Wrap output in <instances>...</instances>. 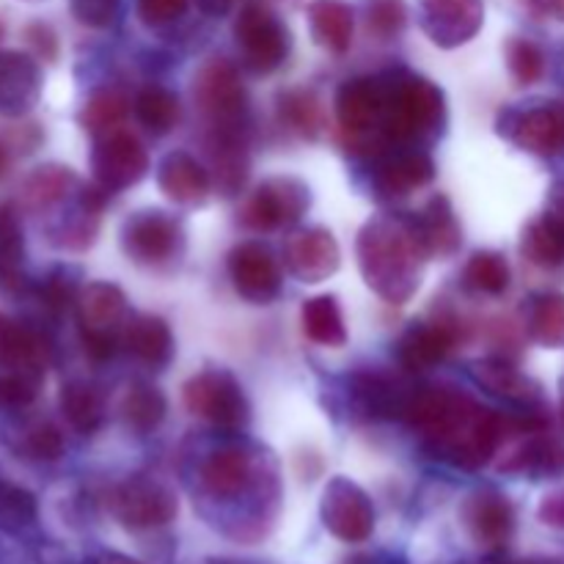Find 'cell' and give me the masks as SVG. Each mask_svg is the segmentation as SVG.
Masks as SVG:
<instances>
[{"instance_id": "f5cc1de1", "label": "cell", "mask_w": 564, "mask_h": 564, "mask_svg": "<svg viewBox=\"0 0 564 564\" xmlns=\"http://www.w3.org/2000/svg\"><path fill=\"white\" fill-rule=\"evenodd\" d=\"M94 564H141V562L130 560V556H121V554H102Z\"/></svg>"}, {"instance_id": "c3c4849f", "label": "cell", "mask_w": 564, "mask_h": 564, "mask_svg": "<svg viewBox=\"0 0 564 564\" xmlns=\"http://www.w3.org/2000/svg\"><path fill=\"white\" fill-rule=\"evenodd\" d=\"M33 397H36V386L25 375H3L0 378V405L22 408L33 402Z\"/></svg>"}, {"instance_id": "8d00e7d4", "label": "cell", "mask_w": 564, "mask_h": 564, "mask_svg": "<svg viewBox=\"0 0 564 564\" xmlns=\"http://www.w3.org/2000/svg\"><path fill=\"white\" fill-rule=\"evenodd\" d=\"M466 284L485 295H501L510 286V264L501 253H474L471 262L466 264Z\"/></svg>"}, {"instance_id": "2e32d148", "label": "cell", "mask_w": 564, "mask_h": 564, "mask_svg": "<svg viewBox=\"0 0 564 564\" xmlns=\"http://www.w3.org/2000/svg\"><path fill=\"white\" fill-rule=\"evenodd\" d=\"M411 231L413 237H416L419 248L424 251V257H452V253L460 248L463 240L455 209H452L449 198L446 196L430 198L427 207L413 218Z\"/></svg>"}, {"instance_id": "f546056e", "label": "cell", "mask_w": 564, "mask_h": 564, "mask_svg": "<svg viewBox=\"0 0 564 564\" xmlns=\"http://www.w3.org/2000/svg\"><path fill=\"white\" fill-rule=\"evenodd\" d=\"M135 116L149 132L154 135H165L180 124V99L174 91L163 86H147L135 99Z\"/></svg>"}, {"instance_id": "e575fe53", "label": "cell", "mask_w": 564, "mask_h": 564, "mask_svg": "<svg viewBox=\"0 0 564 564\" xmlns=\"http://www.w3.org/2000/svg\"><path fill=\"white\" fill-rule=\"evenodd\" d=\"M22 281V229L9 207L0 209V284L20 286Z\"/></svg>"}, {"instance_id": "cb8c5ba5", "label": "cell", "mask_w": 564, "mask_h": 564, "mask_svg": "<svg viewBox=\"0 0 564 564\" xmlns=\"http://www.w3.org/2000/svg\"><path fill=\"white\" fill-rule=\"evenodd\" d=\"M202 479L215 499H237L251 485V460L242 449H218L204 463Z\"/></svg>"}, {"instance_id": "3957f363", "label": "cell", "mask_w": 564, "mask_h": 564, "mask_svg": "<svg viewBox=\"0 0 564 564\" xmlns=\"http://www.w3.org/2000/svg\"><path fill=\"white\" fill-rule=\"evenodd\" d=\"M83 347L94 361H108L119 350L127 328V297L108 281H94L77 295Z\"/></svg>"}, {"instance_id": "f35d334b", "label": "cell", "mask_w": 564, "mask_h": 564, "mask_svg": "<svg viewBox=\"0 0 564 564\" xmlns=\"http://www.w3.org/2000/svg\"><path fill=\"white\" fill-rule=\"evenodd\" d=\"M529 330L534 339L545 347L564 345V295H543L534 301L532 317H529Z\"/></svg>"}, {"instance_id": "9c48e42d", "label": "cell", "mask_w": 564, "mask_h": 564, "mask_svg": "<svg viewBox=\"0 0 564 564\" xmlns=\"http://www.w3.org/2000/svg\"><path fill=\"white\" fill-rule=\"evenodd\" d=\"M185 246L182 226L165 213H138L127 220L121 248L138 264H163Z\"/></svg>"}, {"instance_id": "8992f818", "label": "cell", "mask_w": 564, "mask_h": 564, "mask_svg": "<svg viewBox=\"0 0 564 564\" xmlns=\"http://www.w3.org/2000/svg\"><path fill=\"white\" fill-rule=\"evenodd\" d=\"M308 187L306 182L295 176H273L262 182L251 198L242 207V224L257 231H273L281 226H290L303 218L308 209Z\"/></svg>"}, {"instance_id": "f1b7e54d", "label": "cell", "mask_w": 564, "mask_h": 564, "mask_svg": "<svg viewBox=\"0 0 564 564\" xmlns=\"http://www.w3.org/2000/svg\"><path fill=\"white\" fill-rule=\"evenodd\" d=\"M213 182L224 196H235L248 174L246 147L229 127H218V141L213 147Z\"/></svg>"}, {"instance_id": "d6a6232c", "label": "cell", "mask_w": 564, "mask_h": 564, "mask_svg": "<svg viewBox=\"0 0 564 564\" xmlns=\"http://www.w3.org/2000/svg\"><path fill=\"white\" fill-rule=\"evenodd\" d=\"M61 408H64L66 422L83 435L97 433L99 424H102V400H99L97 389L86 383L66 386L61 391Z\"/></svg>"}, {"instance_id": "4dcf8cb0", "label": "cell", "mask_w": 564, "mask_h": 564, "mask_svg": "<svg viewBox=\"0 0 564 564\" xmlns=\"http://www.w3.org/2000/svg\"><path fill=\"white\" fill-rule=\"evenodd\" d=\"M165 408L169 405H165L163 391L147 383H135L132 389H127L124 400H121V416L135 433H152L165 419Z\"/></svg>"}, {"instance_id": "5b68a950", "label": "cell", "mask_w": 564, "mask_h": 564, "mask_svg": "<svg viewBox=\"0 0 564 564\" xmlns=\"http://www.w3.org/2000/svg\"><path fill=\"white\" fill-rule=\"evenodd\" d=\"M235 36L246 55V64L253 72L279 69L281 61L290 53V33L281 25L279 17L259 0L242 6L235 22Z\"/></svg>"}, {"instance_id": "74e56055", "label": "cell", "mask_w": 564, "mask_h": 564, "mask_svg": "<svg viewBox=\"0 0 564 564\" xmlns=\"http://www.w3.org/2000/svg\"><path fill=\"white\" fill-rule=\"evenodd\" d=\"M127 99L119 91H97L83 108V127L94 135H108L119 130L121 121L127 119Z\"/></svg>"}, {"instance_id": "5bb4252c", "label": "cell", "mask_w": 564, "mask_h": 564, "mask_svg": "<svg viewBox=\"0 0 564 564\" xmlns=\"http://www.w3.org/2000/svg\"><path fill=\"white\" fill-rule=\"evenodd\" d=\"M383 105L386 88L372 77H356L336 94V119L350 135H367L369 130L383 124Z\"/></svg>"}, {"instance_id": "d590c367", "label": "cell", "mask_w": 564, "mask_h": 564, "mask_svg": "<svg viewBox=\"0 0 564 564\" xmlns=\"http://www.w3.org/2000/svg\"><path fill=\"white\" fill-rule=\"evenodd\" d=\"M42 356V341L25 325L6 319L0 314V364L3 367H20V364H33Z\"/></svg>"}, {"instance_id": "4fadbf2b", "label": "cell", "mask_w": 564, "mask_h": 564, "mask_svg": "<svg viewBox=\"0 0 564 564\" xmlns=\"http://www.w3.org/2000/svg\"><path fill=\"white\" fill-rule=\"evenodd\" d=\"M339 242L328 229L297 231L286 240L284 262L303 284H319L339 270Z\"/></svg>"}, {"instance_id": "277c9868", "label": "cell", "mask_w": 564, "mask_h": 564, "mask_svg": "<svg viewBox=\"0 0 564 564\" xmlns=\"http://www.w3.org/2000/svg\"><path fill=\"white\" fill-rule=\"evenodd\" d=\"M182 402L193 416L207 419L209 424L224 430L246 427L251 419V408H248L240 383L224 369H207V372L193 375L182 389Z\"/></svg>"}, {"instance_id": "7dc6e473", "label": "cell", "mask_w": 564, "mask_h": 564, "mask_svg": "<svg viewBox=\"0 0 564 564\" xmlns=\"http://www.w3.org/2000/svg\"><path fill=\"white\" fill-rule=\"evenodd\" d=\"M187 11V0H138V17L147 25H169Z\"/></svg>"}, {"instance_id": "7bdbcfd3", "label": "cell", "mask_w": 564, "mask_h": 564, "mask_svg": "<svg viewBox=\"0 0 564 564\" xmlns=\"http://www.w3.org/2000/svg\"><path fill=\"white\" fill-rule=\"evenodd\" d=\"M408 11L402 0H369L367 25L375 36L391 39L405 28Z\"/></svg>"}, {"instance_id": "816d5d0a", "label": "cell", "mask_w": 564, "mask_h": 564, "mask_svg": "<svg viewBox=\"0 0 564 564\" xmlns=\"http://www.w3.org/2000/svg\"><path fill=\"white\" fill-rule=\"evenodd\" d=\"M549 213H554L556 218L564 220V182L554 187V193H551V209Z\"/></svg>"}, {"instance_id": "f907efd6", "label": "cell", "mask_w": 564, "mask_h": 564, "mask_svg": "<svg viewBox=\"0 0 564 564\" xmlns=\"http://www.w3.org/2000/svg\"><path fill=\"white\" fill-rule=\"evenodd\" d=\"M28 42L36 47V53L42 55V58H55L58 42H55V33L50 31L47 25H31V28H28Z\"/></svg>"}, {"instance_id": "d4e9b609", "label": "cell", "mask_w": 564, "mask_h": 564, "mask_svg": "<svg viewBox=\"0 0 564 564\" xmlns=\"http://www.w3.org/2000/svg\"><path fill=\"white\" fill-rule=\"evenodd\" d=\"M435 176V165L427 154L411 152L400 154V158L386 160L375 174V187L383 196H408V193L419 191V187L430 185Z\"/></svg>"}, {"instance_id": "603a6c76", "label": "cell", "mask_w": 564, "mask_h": 564, "mask_svg": "<svg viewBox=\"0 0 564 564\" xmlns=\"http://www.w3.org/2000/svg\"><path fill=\"white\" fill-rule=\"evenodd\" d=\"M308 25H312V36L319 47L336 55L350 50L356 20H352V9L345 0H312Z\"/></svg>"}, {"instance_id": "8fae6325", "label": "cell", "mask_w": 564, "mask_h": 564, "mask_svg": "<svg viewBox=\"0 0 564 564\" xmlns=\"http://www.w3.org/2000/svg\"><path fill=\"white\" fill-rule=\"evenodd\" d=\"M196 99L218 127H235L246 110V86L229 61H209L196 77Z\"/></svg>"}, {"instance_id": "e0dca14e", "label": "cell", "mask_w": 564, "mask_h": 564, "mask_svg": "<svg viewBox=\"0 0 564 564\" xmlns=\"http://www.w3.org/2000/svg\"><path fill=\"white\" fill-rule=\"evenodd\" d=\"M158 185L171 202L202 204L213 191V174L187 152H171L160 163Z\"/></svg>"}, {"instance_id": "7a4b0ae2", "label": "cell", "mask_w": 564, "mask_h": 564, "mask_svg": "<svg viewBox=\"0 0 564 564\" xmlns=\"http://www.w3.org/2000/svg\"><path fill=\"white\" fill-rule=\"evenodd\" d=\"M444 121V94L419 75H402L386 88L383 130L391 141H413Z\"/></svg>"}, {"instance_id": "1f68e13d", "label": "cell", "mask_w": 564, "mask_h": 564, "mask_svg": "<svg viewBox=\"0 0 564 564\" xmlns=\"http://www.w3.org/2000/svg\"><path fill=\"white\" fill-rule=\"evenodd\" d=\"M75 185V176L69 169L61 165H44L36 169L25 182H22V202L31 209H47L58 204Z\"/></svg>"}, {"instance_id": "83f0119b", "label": "cell", "mask_w": 564, "mask_h": 564, "mask_svg": "<svg viewBox=\"0 0 564 564\" xmlns=\"http://www.w3.org/2000/svg\"><path fill=\"white\" fill-rule=\"evenodd\" d=\"M474 378L482 389H488L490 394L505 397L510 402H534L538 400V389L529 378H523L510 361L505 358H485L474 367Z\"/></svg>"}, {"instance_id": "bcb514c9", "label": "cell", "mask_w": 564, "mask_h": 564, "mask_svg": "<svg viewBox=\"0 0 564 564\" xmlns=\"http://www.w3.org/2000/svg\"><path fill=\"white\" fill-rule=\"evenodd\" d=\"M25 449L36 460H58L64 455V438H61V433L53 424H42V427H36L28 435Z\"/></svg>"}, {"instance_id": "f6af8a7d", "label": "cell", "mask_w": 564, "mask_h": 564, "mask_svg": "<svg viewBox=\"0 0 564 564\" xmlns=\"http://www.w3.org/2000/svg\"><path fill=\"white\" fill-rule=\"evenodd\" d=\"M121 0H69V9L77 22L88 28H108L116 20Z\"/></svg>"}, {"instance_id": "681fc988", "label": "cell", "mask_w": 564, "mask_h": 564, "mask_svg": "<svg viewBox=\"0 0 564 564\" xmlns=\"http://www.w3.org/2000/svg\"><path fill=\"white\" fill-rule=\"evenodd\" d=\"M540 521L551 529H564V488L545 496L540 505Z\"/></svg>"}, {"instance_id": "6da1fadb", "label": "cell", "mask_w": 564, "mask_h": 564, "mask_svg": "<svg viewBox=\"0 0 564 564\" xmlns=\"http://www.w3.org/2000/svg\"><path fill=\"white\" fill-rule=\"evenodd\" d=\"M424 251L411 224L391 218L369 220L358 237V264L369 290L389 303H405L419 290Z\"/></svg>"}, {"instance_id": "7402d4cb", "label": "cell", "mask_w": 564, "mask_h": 564, "mask_svg": "<svg viewBox=\"0 0 564 564\" xmlns=\"http://www.w3.org/2000/svg\"><path fill=\"white\" fill-rule=\"evenodd\" d=\"M121 347L147 367H163L174 352V336H171L165 319L154 317V314H135L127 319Z\"/></svg>"}, {"instance_id": "44dd1931", "label": "cell", "mask_w": 564, "mask_h": 564, "mask_svg": "<svg viewBox=\"0 0 564 564\" xmlns=\"http://www.w3.org/2000/svg\"><path fill=\"white\" fill-rule=\"evenodd\" d=\"M457 330L446 323H424L408 330L400 341V361L408 372H424L449 356Z\"/></svg>"}, {"instance_id": "484cf974", "label": "cell", "mask_w": 564, "mask_h": 564, "mask_svg": "<svg viewBox=\"0 0 564 564\" xmlns=\"http://www.w3.org/2000/svg\"><path fill=\"white\" fill-rule=\"evenodd\" d=\"M301 323L303 334H306V339H312L314 345L341 347L347 341L345 317H341V308L339 303H336V297L319 295L303 303Z\"/></svg>"}, {"instance_id": "ee69618b", "label": "cell", "mask_w": 564, "mask_h": 564, "mask_svg": "<svg viewBox=\"0 0 564 564\" xmlns=\"http://www.w3.org/2000/svg\"><path fill=\"white\" fill-rule=\"evenodd\" d=\"M0 516L11 523H25L36 516V499L28 490L0 479Z\"/></svg>"}, {"instance_id": "7c38bea8", "label": "cell", "mask_w": 564, "mask_h": 564, "mask_svg": "<svg viewBox=\"0 0 564 564\" xmlns=\"http://www.w3.org/2000/svg\"><path fill=\"white\" fill-rule=\"evenodd\" d=\"M229 275L235 290L251 303H268L281 292L279 259L259 242H242L231 251Z\"/></svg>"}, {"instance_id": "4316f807", "label": "cell", "mask_w": 564, "mask_h": 564, "mask_svg": "<svg viewBox=\"0 0 564 564\" xmlns=\"http://www.w3.org/2000/svg\"><path fill=\"white\" fill-rule=\"evenodd\" d=\"M523 253L538 268H560L564 264V220L554 213L540 215L523 231Z\"/></svg>"}, {"instance_id": "60d3db41", "label": "cell", "mask_w": 564, "mask_h": 564, "mask_svg": "<svg viewBox=\"0 0 564 564\" xmlns=\"http://www.w3.org/2000/svg\"><path fill=\"white\" fill-rule=\"evenodd\" d=\"M356 394L361 397L367 411L375 413V416H402V405H405L408 397L397 394L394 386L386 378H380V375H364V378H358Z\"/></svg>"}, {"instance_id": "6f0895ef", "label": "cell", "mask_w": 564, "mask_h": 564, "mask_svg": "<svg viewBox=\"0 0 564 564\" xmlns=\"http://www.w3.org/2000/svg\"><path fill=\"white\" fill-rule=\"evenodd\" d=\"M229 3H231V0H215V11H224Z\"/></svg>"}, {"instance_id": "9a60e30c", "label": "cell", "mask_w": 564, "mask_h": 564, "mask_svg": "<svg viewBox=\"0 0 564 564\" xmlns=\"http://www.w3.org/2000/svg\"><path fill=\"white\" fill-rule=\"evenodd\" d=\"M422 6L427 33L444 47L468 42L482 25V0H422Z\"/></svg>"}, {"instance_id": "ab89813d", "label": "cell", "mask_w": 564, "mask_h": 564, "mask_svg": "<svg viewBox=\"0 0 564 564\" xmlns=\"http://www.w3.org/2000/svg\"><path fill=\"white\" fill-rule=\"evenodd\" d=\"M281 116L290 121L292 130L306 138H317L323 132V105L312 91H286L281 97Z\"/></svg>"}, {"instance_id": "30bf717a", "label": "cell", "mask_w": 564, "mask_h": 564, "mask_svg": "<svg viewBox=\"0 0 564 564\" xmlns=\"http://www.w3.org/2000/svg\"><path fill=\"white\" fill-rule=\"evenodd\" d=\"M113 516L127 529H160L176 518V496L152 479H132L113 490Z\"/></svg>"}, {"instance_id": "b9f144b4", "label": "cell", "mask_w": 564, "mask_h": 564, "mask_svg": "<svg viewBox=\"0 0 564 564\" xmlns=\"http://www.w3.org/2000/svg\"><path fill=\"white\" fill-rule=\"evenodd\" d=\"M507 64H510L512 77H516L521 86H532V83H538L545 72L543 50L521 36L507 42Z\"/></svg>"}, {"instance_id": "836d02e7", "label": "cell", "mask_w": 564, "mask_h": 564, "mask_svg": "<svg viewBox=\"0 0 564 564\" xmlns=\"http://www.w3.org/2000/svg\"><path fill=\"white\" fill-rule=\"evenodd\" d=\"M564 468V449L549 438H529L518 446L505 463L501 471H560Z\"/></svg>"}, {"instance_id": "52a82bcc", "label": "cell", "mask_w": 564, "mask_h": 564, "mask_svg": "<svg viewBox=\"0 0 564 564\" xmlns=\"http://www.w3.org/2000/svg\"><path fill=\"white\" fill-rule=\"evenodd\" d=\"M323 523L341 543H364L375 529L372 501L356 482L345 477L330 479L323 494Z\"/></svg>"}, {"instance_id": "ffe728a7", "label": "cell", "mask_w": 564, "mask_h": 564, "mask_svg": "<svg viewBox=\"0 0 564 564\" xmlns=\"http://www.w3.org/2000/svg\"><path fill=\"white\" fill-rule=\"evenodd\" d=\"M39 69L28 55L0 53V113L22 116L39 97Z\"/></svg>"}, {"instance_id": "db71d44e", "label": "cell", "mask_w": 564, "mask_h": 564, "mask_svg": "<svg viewBox=\"0 0 564 564\" xmlns=\"http://www.w3.org/2000/svg\"><path fill=\"white\" fill-rule=\"evenodd\" d=\"M540 6H543L545 11H551L554 17H560V20H564V0H538Z\"/></svg>"}, {"instance_id": "ba28073f", "label": "cell", "mask_w": 564, "mask_h": 564, "mask_svg": "<svg viewBox=\"0 0 564 564\" xmlns=\"http://www.w3.org/2000/svg\"><path fill=\"white\" fill-rule=\"evenodd\" d=\"M149 171V154L132 132L116 130L102 135L94 152V176L102 191H124L141 182Z\"/></svg>"}, {"instance_id": "ac0fdd59", "label": "cell", "mask_w": 564, "mask_h": 564, "mask_svg": "<svg viewBox=\"0 0 564 564\" xmlns=\"http://www.w3.org/2000/svg\"><path fill=\"white\" fill-rule=\"evenodd\" d=\"M512 141L532 154L554 158L564 152V108L562 105H540L518 116L512 127Z\"/></svg>"}, {"instance_id": "d6986e66", "label": "cell", "mask_w": 564, "mask_h": 564, "mask_svg": "<svg viewBox=\"0 0 564 564\" xmlns=\"http://www.w3.org/2000/svg\"><path fill=\"white\" fill-rule=\"evenodd\" d=\"M466 523L471 538L485 549H501L516 529L512 505L499 494H479L468 501Z\"/></svg>"}, {"instance_id": "9f6ffc18", "label": "cell", "mask_w": 564, "mask_h": 564, "mask_svg": "<svg viewBox=\"0 0 564 564\" xmlns=\"http://www.w3.org/2000/svg\"><path fill=\"white\" fill-rule=\"evenodd\" d=\"M6 165H9V154H6V149H3V147H0V176H3Z\"/></svg>"}, {"instance_id": "11a10c76", "label": "cell", "mask_w": 564, "mask_h": 564, "mask_svg": "<svg viewBox=\"0 0 564 564\" xmlns=\"http://www.w3.org/2000/svg\"><path fill=\"white\" fill-rule=\"evenodd\" d=\"M512 564H564V560H549V556H538V560H523Z\"/></svg>"}]
</instances>
